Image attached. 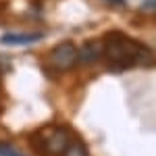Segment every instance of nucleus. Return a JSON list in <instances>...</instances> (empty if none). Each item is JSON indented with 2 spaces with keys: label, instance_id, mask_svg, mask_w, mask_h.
<instances>
[{
  "label": "nucleus",
  "instance_id": "f257e3e1",
  "mask_svg": "<svg viewBox=\"0 0 156 156\" xmlns=\"http://www.w3.org/2000/svg\"><path fill=\"white\" fill-rule=\"evenodd\" d=\"M104 56L108 60V67L115 69V71H123V69H129L135 65H148L154 60V52L135 42L133 37H127L119 34V31H112L106 36V44H104Z\"/></svg>",
  "mask_w": 156,
  "mask_h": 156
},
{
  "label": "nucleus",
  "instance_id": "1a4fd4ad",
  "mask_svg": "<svg viewBox=\"0 0 156 156\" xmlns=\"http://www.w3.org/2000/svg\"><path fill=\"white\" fill-rule=\"evenodd\" d=\"M108 2H115V4H123L125 0H108Z\"/></svg>",
  "mask_w": 156,
  "mask_h": 156
},
{
  "label": "nucleus",
  "instance_id": "39448f33",
  "mask_svg": "<svg viewBox=\"0 0 156 156\" xmlns=\"http://www.w3.org/2000/svg\"><path fill=\"white\" fill-rule=\"evenodd\" d=\"M44 37V34H4L0 37L2 44L6 46H27V44H36Z\"/></svg>",
  "mask_w": 156,
  "mask_h": 156
},
{
  "label": "nucleus",
  "instance_id": "423d86ee",
  "mask_svg": "<svg viewBox=\"0 0 156 156\" xmlns=\"http://www.w3.org/2000/svg\"><path fill=\"white\" fill-rule=\"evenodd\" d=\"M60 156H90V154L81 142H69V146L65 148V152Z\"/></svg>",
  "mask_w": 156,
  "mask_h": 156
},
{
  "label": "nucleus",
  "instance_id": "20e7f679",
  "mask_svg": "<svg viewBox=\"0 0 156 156\" xmlns=\"http://www.w3.org/2000/svg\"><path fill=\"white\" fill-rule=\"evenodd\" d=\"M102 56H104V44H100L96 40H90L77 48V60L83 65H94Z\"/></svg>",
  "mask_w": 156,
  "mask_h": 156
},
{
  "label": "nucleus",
  "instance_id": "7ed1b4c3",
  "mask_svg": "<svg viewBox=\"0 0 156 156\" xmlns=\"http://www.w3.org/2000/svg\"><path fill=\"white\" fill-rule=\"evenodd\" d=\"M69 142H71L69 131L62 127L42 131V152H46L48 156H60L65 152V148L69 146Z\"/></svg>",
  "mask_w": 156,
  "mask_h": 156
},
{
  "label": "nucleus",
  "instance_id": "0eeeda50",
  "mask_svg": "<svg viewBox=\"0 0 156 156\" xmlns=\"http://www.w3.org/2000/svg\"><path fill=\"white\" fill-rule=\"evenodd\" d=\"M0 156H23V154L9 144H0Z\"/></svg>",
  "mask_w": 156,
  "mask_h": 156
},
{
  "label": "nucleus",
  "instance_id": "f03ea898",
  "mask_svg": "<svg viewBox=\"0 0 156 156\" xmlns=\"http://www.w3.org/2000/svg\"><path fill=\"white\" fill-rule=\"evenodd\" d=\"M48 65L56 71H71L77 65V46L73 42H60L48 54Z\"/></svg>",
  "mask_w": 156,
  "mask_h": 156
},
{
  "label": "nucleus",
  "instance_id": "6e6552de",
  "mask_svg": "<svg viewBox=\"0 0 156 156\" xmlns=\"http://www.w3.org/2000/svg\"><path fill=\"white\" fill-rule=\"evenodd\" d=\"M142 9H152V11H156V0H144L142 2Z\"/></svg>",
  "mask_w": 156,
  "mask_h": 156
}]
</instances>
